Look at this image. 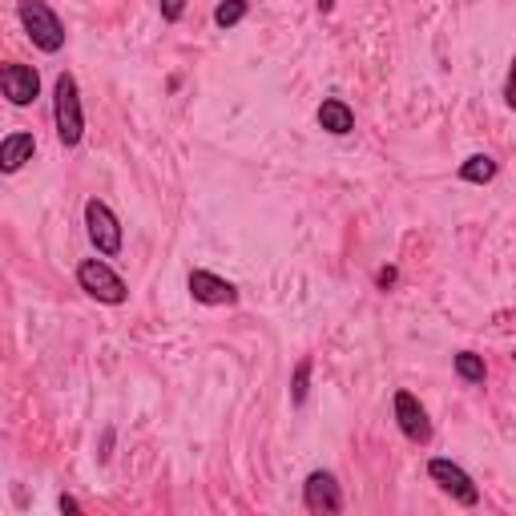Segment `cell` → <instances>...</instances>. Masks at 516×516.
<instances>
[{
    "mask_svg": "<svg viewBox=\"0 0 516 516\" xmlns=\"http://www.w3.org/2000/svg\"><path fill=\"white\" fill-rule=\"evenodd\" d=\"M53 125H57V142L65 150H77L85 137V109H81V89H77V77L61 73L53 81Z\"/></svg>",
    "mask_w": 516,
    "mask_h": 516,
    "instance_id": "obj_1",
    "label": "cell"
},
{
    "mask_svg": "<svg viewBox=\"0 0 516 516\" xmlns=\"http://www.w3.org/2000/svg\"><path fill=\"white\" fill-rule=\"evenodd\" d=\"M16 16H21L24 32L29 41L41 49V53H61L69 32H65V21L53 13L49 0H16Z\"/></svg>",
    "mask_w": 516,
    "mask_h": 516,
    "instance_id": "obj_2",
    "label": "cell"
},
{
    "mask_svg": "<svg viewBox=\"0 0 516 516\" xmlns=\"http://www.w3.org/2000/svg\"><path fill=\"white\" fill-rule=\"evenodd\" d=\"M77 287H81L89 299L106 303V307H122L129 299L125 279L109 263H101V258H85V263L77 266Z\"/></svg>",
    "mask_w": 516,
    "mask_h": 516,
    "instance_id": "obj_3",
    "label": "cell"
},
{
    "mask_svg": "<svg viewBox=\"0 0 516 516\" xmlns=\"http://www.w3.org/2000/svg\"><path fill=\"white\" fill-rule=\"evenodd\" d=\"M85 235H89L93 251L101 258H117L125 246V235H122V222H117V214L109 210L101 198H89L85 202Z\"/></svg>",
    "mask_w": 516,
    "mask_h": 516,
    "instance_id": "obj_4",
    "label": "cell"
},
{
    "mask_svg": "<svg viewBox=\"0 0 516 516\" xmlns=\"http://www.w3.org/2000/svg\"><path fill=\"white\" fill-rule=\"evenodd\" d=\"M428 476L440 484V493H448L456 504H464V509H476V504H480L476 480H472L456 460H448V456H436V460H428Z\"/></svg>",
    "mask_w": 516,
    "mask_h": 516,
    "instance_id": "obj_5",
    "label": "cell"
},
{
    "mask_svg": "<svg viewBox=\"0 0 516 516\" xmlns=\"http://www.w3.org/2000/svg\"><path fill=\"white\" fill-rule=\"evenodd\" d=\"M0 89H5L8 106L24 109L41 97V73L32 65H21V61H8L0 69Z\"/></svg>",
    "mask_w": 516,
    "mask_h": 516,
    "instance_id": "obj_6",
    "label": "cell"
},
{
    "mask_svg": "<svg viewBox=\"0 0 516 516\" xmlns=\"http://www.w3.org/2000/svg\"><path fill=\"white\" fill-rule=\"evenodd\" d=\"M303 504H307V512H323V516L343 512V488H339V480H335V472L315 468L311 476L303 480Z\"/></svg>",
    "mask_w": 516,
    "mask_h": 516,
    "instance_id": "obj_7",
    "label": "cell"
},
{
    "mask_svg": "<svg viewBox=\"0 0 516 516\" xmlns=\"http://www.w3.org/2000/svg\"><path fill=\"white\" fill-rule=\"evenodd\" d=\"M186 290H190L194 303H202V307H235L238 303V287L214 271H190Z\"/></svg>",
    "mask_w": 516,
    "mask_h": 516,
    "instance_id": "obj_8",
    "label": "cell"
},
{
    "mask_svg": "<svg viewBox=\"0 0 516 516\" xmlns=\"http://www.w3.org/2000/svg\"><path fill=\"white\" fill-rule=\"evenodd\" d=\"M395 424H400V432L408 436L411 444H428L432 440V419H428L424 403L416 400L411 392H395Z\"/></svg>",
    "mask_w": 516,
    "mask_h": 516,
    "instance_id": "obj_9",
    "label": "cell"
},
{
    "mask_svg": "<svg viewBox=\"0 0 516 516\" xmlns=\"http://www.w3.org/2000/svg\"><path fill=\"white\" fill-rule=\"evenodd\" d=\"M315 122H319L323 134L347 137L351 129H355V109H351L343 97H323V106L315 109Z\"/></svg>",
    "mask_w": 516,
    "mask_h": 516,
    "instance_id": "obj_10",
    "label": "cell"
},
{
    "mask_svg": "<svg viewBox=\"0 0 516 516\" xmlns=\"http://www.w3.org/2000/svg\"><path fill=\"white\" fill-rule=\"evenodd\" d=\"M32 153H37V137H32L29 129H16V134H8L5 142H0V170L16 174L24 161H32Z\"/></svg>",
    "mask_w": 516,
    "mask_h": 516,
    "instance_id": "obj_11",
    "label": "cell"
},
{
    "mask_svg": "<svg viewBox=\"0 0 516 516\" xmlns=\"http://www.w3.org/2000/svg\"><path fill=\"white\" fill-rule=\"evenodd\" d=\"M496 158H488V153H472L468 161H460V178L464 182H472V186H488L496 178Z\"/></svg>",
    "mask_w": 516,
    "mask_h": 516,
    "instance_id": "obj_12",
    "label": "cell"
},
{
    "mask_svg": "<svg viewBox=\"0 0 516 516\" xmlns=\"http://www.w3.org/2000/svg\"><path fill=\"white\" fill-rule=\"evenodd\" d=\"M452 372L460 375L464 383H484L488 380V364H484V355H476V351H460V355H452Z\"/></svg>",
    "mask_w": 516,
    "mask_h": 516,
    "instance_id": "obj_13",
    "label": "cell"
},
{
    "mask_svg": "<svg viewBox=\"0 0 516 516\" xmlns=\"http://www.w3.org/2000/svg\"><path fill=\"white\" fill-rule=\"evenodd\" d=\"M246 13H251V0H222V5L214 8V24H218V29H235V24L246 21Z\"/></svg>",
    "mask_w": 516,
    "mask_h": 516,
    "instance_id": "obj_14",
    "label": "cell"
},
{
    "mask_svg": "<svg viewBox=\"0 0 516 516\" xmlns=\"http://www.w3.org/2000/svg\"><path fill=\"white\" fill-rule=\"evenodd\" d=\"M307 392H311V355H303L295 364V375H290V403H295V408H303Z\"/></svg>",
    "mask_w": 516,
    "mask_h": 516,
    "instance_id": "obj_15",
    "label": "cell"
},
{
    "mask_svg": "<svg viewBox=\"0 0 516 516\" xmlns=\"http://www.w3.org/2000/svg\"><path fill=\"white\" fill-rule=\"evenodd\" d=\"M158 8H161V21H182V13H186V0H158Z\"/></svg>",
    "mask_w": 516,
    "mask_h": 516,
    "instance_id": "obj_16",
    "label": "cell"
},
{
    "mask_svg": "<svg viewBox=\"0 0 516 516\" xmlns=\"http://www.w3.org/2000/svg\"><path fill=\"white\" fill-rule=\"evenodd\" d=\"M504 106L516 114V57H512V65H509V77H504Z\"/></svg>",
    "mask_w": 516,
    "mask_h": 516,
    "instance_id": "obj_17",
    "label": "cell"
},
{
    "mask_svg": "<svg viewBox=\"0 0 516 516\" xmlns=\"http://www.w3.org/2000/svg\"><path fill=\"white\" fill-rule=\"evenodd\" d=\"M395 279H400V271L395 266H383L380 274H375V282H380V290H387V287H395Z\"/></svg>",
    "mask_w": 516,
    "mask_h": 516,
    "instance_id": "obj_18",
    "label": "cell"
},
{
    "mask_svg": "<svg viewBox=\"0 0 516 516\" xmlns=\"http://www.w3.org/2000/svg\"><path fill=\"white\" fill-rule=\"evenodd\" d=\"M61 512H81V504H77L73 496H61Z\"/></svg>",
    "mask_w": 516,
    "mask_h": 516,
    "instance_id": "obj_19",
    "label": "cell"
},
{
    "mask_svg": "<svg viewBox=\"0 0 516 516\" xmlns=\"http://www.w3.org/2000/svg\"><path fill=\"white\" fill-rule=\"evenodd\" d=\"M315 8H319L323 16H331L335 13V0H315Z\"/></svg>",
    "mask_w": 516,
    "mask_h": 516,
    "instance_id": "obj_20",
    "label": "cell"
},
{
    "mask_svg": "<svg viewBox=\"0 0 516 516\" xmlns=\"http://www.w3.org/2000/svg\"><path fill=\"white\" fill-rule=\"evenodd\" d=\"M512 364H516V351H512Z\"/></svg>",
    "mask_w": 516,
    "mask_h": 516,
    "instance_id": "obj_21",
    "label": "cell"
}]
</instances>
